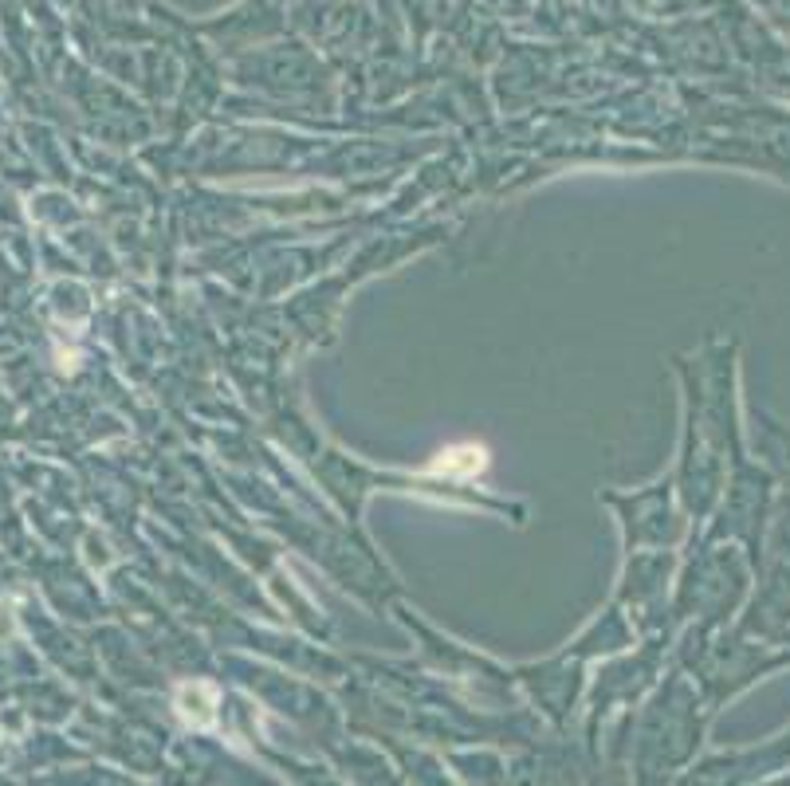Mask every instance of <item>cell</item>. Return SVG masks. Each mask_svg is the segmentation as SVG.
<instances>
[{
  "label": "cell",
  "mask_w": 790,
  "mask_h": 786,
  "mask_svg": "<svg viewBox=\"0 0 790 786\" xmlns=\"http://www.w3.org/2000/svg\"><path fill=\"white\" fill-rule=\"evenodd\" d=\"M763 452L786 476V492H790V429L778 425V421H763Z\"/></svg>",
  "instance_id": "obj_1"
}]
</instances>
